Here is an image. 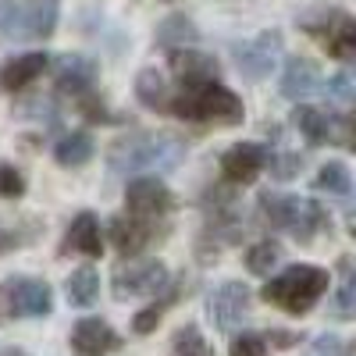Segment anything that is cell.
Segmentation results:
<instances>
[{
  "label": "cell",
  "mask_w": 356,
  "mask_h": 356,
  "mask_svg": "<svg viewBox=\"0 0 356 356\" xmlns=\"http://www.w3.org/2000/svg\"><path fill=\"white\" fill-rule=\"evenodd\" d=\"M346 267V275H342V285H339V292H335V307H332V314L339 317V321H356V264H342Z\"/></svg>",
  "instance_id": "cell-23"
},
{
  "label": "cell",
  "mask_w": 356,
  "mask_h": 356,
  "mask_svg": "<svg viewBox=\"0 0 356 356\" xmlns=\"http://www.w3.org/2000/svg\"><path fill=\"white\" fill-rule=\"evenodd\" d=\"M264 168H267V150L260 143H235L221 154V175L232 186H250Z\"/></svg>",
  "instance_id": "cell-13"
},
{
  "label": "cell",
  "mask_w": 356,
  "mask_h": 356,
  "mask_svg": "<svg viewBox=\"0 0 356 356\" xmlns=\"http://www.w3.org/2000/svg\"><path fill=\"white\" fill-rule=\"evenodd\" d=\"M89 154H93V136H89V132H68V136L57 139V146H54L57 164H65V168L86 164Z\"/></svg>",
  "instance_id": "cell-20"
},
{
  "label": "cell",
  "mask_w": 356,
  "mask_h": 356,
  "mask_svg": "<svg viewBox=\"0 0 356 356\" xmlns=\"http://www.w3.org/2000/svg\"><path fill=\"white\" fill-rule=\"evenodd\" d=\"M296 125H300V132L307 136V143H314V146L328 143V114H324V111L300 107V111H296Z\"/></svg>",
  "instance_id": "cell-24"
},
{
  "label": "cell",
  "mask_w": 356,
  "mask_h": 356,
  "mask_svg": "<svg viewBox=\"0 0 356 356\" xmlns=\"http://www.w3.org/2000/svg\"><path fill=\"white\" fill-rule=\"evenodd\" d=\"M161 114H175L182 122H196V125H239L246 111H243V100L221 82H203V86L182 89L178 97H168Z\"/></svg>",
  "instance_id": "cell-2"
},
{
  "label": "cell",
  "mask_w": 356,
  "mask_h": 356,
  "mask_svg": "<svg viewBox=\"0 0 356 356\" xmlns=\"http://www.w3.org/2000/svg\"><path fill=\"white\" fill-rule=\"evenodd\" d=\"M250 289L243 282H225L218 292H214V300H211V317L221 332H235L239 324L246 321L250 314Z\"/></svg>",
  "instance_id": "cell-14"
},
{
  "label": "cell",
  "mask_w": 356,
  "mask_h": 356,
  "mask_svg": "<svg viewBox=\"0 0 356 356\" xmlns=\"http://www.w3.org/2000/svg\"><path fill=\"white\" fill-rule=\"evenodd\" d=\"M171 296H175V289H168L157 303H150L146 310H139V314L132 317V332H136V335H150V332L157 328V324H161V314H164V307L171 303Z\"/></svg>",
  "instance_id": "cell-30"
},
{
  "label": "cell",
  "mask_w": 356,
  "mask_h": 356,
  "mask_svg": "<svg viewBox=\"0 0 356 356\" xmlns=\"http://www.w3.org/2000/svg\"><path fill=\"white\" fill-rule=\"evenodd\" d=\"M324 292H328V271L314 264H292L260 289L264 303H271L285 314H296V317L307 314Z\"/></svg>",
  "instance_id": "cell-3"
},
{
  "label": "cell",
  "mask_w": 356,
  "mask_h": 356,
  "mask_svg": "<svg viewBox=\"0 0 356 356\" xmlns=\"http://www.w3.org/2000/svg\"><path fill=\"white\" fill-rule=\"evenodd\" d=\"M278 257H282V246L271 243V239H264V243L246 250V267L253 275H271V267L278 264Z\"/></svg>",
  "instance_id": "cell-28"
},
{
  "label": "cell",
  "mask_w": 356,
  "mask_h": 356,
  "mask_svg": "<svg viewBox=\"0 0 356 356\" xmlns=\"http://www.w3.org/2000/svg\"><path fill=\"white\" fill-rule=\"evenodd\" d=\"M300 157H296V154H282L278 157V164H271V171L278 175V178H289V175H296V171H300Z\"/></svg>",
  "instance_id": "cell-35"
},
{
  "label": "cell",
  "mask_w": 356,
  "mask_h": 356,
  "mask_svg": "<svg viewBox=\"0 0 356 356\" xmlns=\"http://www.w3.org/2000/svg\"><path fill=\"white\" fill-rule=\"evenodd\" d=\"M186 157V139L168 132H129L111 143L107 161L118 175H146V171H171Z\"/></svg>",
  "instance_id": "cell-1"
},
{
  "label": "cell",
  "mask_w": 356,
  "mask_h": 356,
  "mask_svg": "<svg viewBox=\"0 0 356 356\" xmlns=\"http://www.w3.org/2000/svg\"><path fill=\"white\" fill-rule=\"evenodd\" d=\"M136 97H139L146 107L164 111V100H168V86H164L161 72H154V68H143V72H139V79H136Z\"/></svg>",
  "instance_id": "cell-22"
},
{
  "label": "cell",
  "mask_w": 356,
  "mask_h": 356,
  "mask_svg": "<svg viewBox=\"0 0 356 356\" xmlns=\"http://www.w3.org/2000/svg\"><path fill=\"white\" fill-rule=\"evenodd\" d=\"M193 25L186 22V15H175V18H168L161 29H157V43L161 47H175V50H182L186 43H193Z\"/></svg>",
  "instance_id": "cell-27"
},
{
  "label": "cell",
  "mask_w": 356,
  "mask_h": 356,
  "mask_svg": "<svg viewBox=\"0 0 356 356\" xmlns=\"http://www.w3.org/2000/svg\"><path fill=\"white\" fill-rule=\"evenodd\" d=\"M114 300H143V296H157L171 289V275L161 260H136L114 271Z\"/></svg>",
  "instance_id": "cell-6"
},
{
  "label": "cell",
  "mask_w": 356,
  "mask_h": 356,
  "mask_svg": "<svg viewBox=\"0 0 356 356\" xmlns=\"http://www.w3.org/2000/svg\"><path fill=\"white\" fill-rule=\"evenodd\" d=\"M328 93H332L335 100L356 104V65H353V68H342L339 75L328 79Z\"/></svg>",
  "instance_id": "cell-31"
},
{
  "label": "cell",
  "mask_w": 356,
  "mask_h": 356,
  "mask_svg": "<svg viewBox=\"0 0 356 356\" xmlns=\"http://www.w3.org/2000/svg\"><path fill=\"white\" fill-rule=\"evenodd\" d=\"M54 86L61 97H86L97 86V61L86 54H61L54 61Z\"/></svg>",
  "instance_id": "cell-11"
},
{
  "label": "cell",
  "mask_w": 356,
  "mask_h": 356,
  "mask_svg": "<svg viewBox=\"0 0 356 356\" xmlns=\"http://www.w3.org/2000/svg\"><path fill=\"white\" fill-rule=\"evenodd\" d=\"M232 57H235V65H239V72L246 79H267L275 72L278 57H282V36L278 33H260L246 43H235Z\"/></svg>",
  "instance_id": "cell-10"
},
{
  "label": "cell",
  "mask_w": 356,
  "mask_h": 356,
  "mask_svg": "<svg viewBox=\"0 0 356 356\" xmlns=\"http://www.w3.org/2000/svg\"><path fill=\"white\" fill-rule=\"evenodd\" d=\"M317 82H321V68L310 61V57H292V61L285 65V72H282V93L289 100H303L317 89Z\"/></svg>",
  "instance_id": "cell-19"
},
{
  "label": "cell",
  "mask_w": 356,
  "mask_h": 356,
  "mask_svg": "<svg viewBox=\"0 0 356 356\" xmlns=\"http://www.w3.org/2000/svg\"><path fill=\"white\" fill-rule=\"evenodd\" d=\"M314 189L335 193V196H349V193H353V178H349L346 164H339V161H328V164H324V168L317 171V182H314Z\"/></svg>",
  "instance_id": "cell-25"
},
{
  "label": "cell",
  "mask_w": 356,
  "mask_h": 356,
  "mask_svg": "<svg viewBox=\"0 0 356 356\" xmlns=\"http://www.w3.org/2000/svg\"><path fill=\"white\" fill-rule=\"evenodd\" d=\"M125 211L136 214V218H150V221H164L171 211H175V196L171 189L161 182V178H150V175H139L129 182L125 189Z\"/></svg>",
  "instance_id": "cell-9"
},
{
  "label": "cell",
  "mask_w": 356,
  "mask_h": 356,
  "mask_svg": "<svg viewBox=\"0 0 356 356\" xmlns=\"http://www.w3.org/2000/svg\"><path fill=\"white\" fill-rule=\"evenodd\" d=\"M50 307V285L40 278H11L0 285V317H47Z\"/></svg>",
  "instance_id": "cell-7"
},
{
  "label": "cell",
  "mask_w": 356,
  "mask_h": 356,
  "mask_svg": "<svg viewBox=\"0 0 356 356\" xmlns=\"http://www.w3.org/2000/svg\"><path fill=\"white\" fill-rule=\"evenodd\" d=\"M164 235V225L150 221V218H136V214H118L111 221V243L118 246V253L122 257H136L139 250H146L154 239H161Z\"/></svg>",
  "instance_id": "cell-12"
},
{
  "label": "cell",
  "mask_w": 356,
  "mask_h": 356,
  "mask_svg": "<svg viewBox=\"0 0 356 356\" xmlns=\"http://www.w3.org/2000/svg\"><path fill=\"white\" fill-rule=\"evenodd\" d=\"M171 356H211V346H207V339L196 324H186L171 339Z\"/></svg>",
  "instance_id": "cell-26"
},
{
  "label": "cell",
  "mask_w": 356,
  "mask_h": 356,
  "mask_svg": "<svg viewBox=\"0 0 356 356\" xmlns=\"http://www.w3.org/2000/svg\"><path fill=\"white\" fill-rule=\"evenodd\" d=\"M22 193H25L22 171L11 168V164H0V196H4V200H18Z\"/></svg>",
  "instance_id": "cell-33"
},
{
  "label": "cell",
  "mask_w": 356,
  "mask_h": 356,
  "mask_svg": "<svg viewBox=\"0 0 356 356\" xmlns=\"http://www.w3.org/2000/svg\"><path fill=\"white\" fill-rule=\"evenodd\" d=\"M264 207V214L267 221H271L275 228L289 232L292 239H300V243H310L317 239V235L328 228V214H324V207L317 200H307V196H264L260 200Z\"/></svg>",
  "instance_id": "cell-4"
},
{
  "label": "cell",
  "mask_w": 356,
  "mask_h": 356,
  "mask_svg": "<svg viewBox=\"0 0 356 356\" xmlns=\"http://www.w3.org/2000/svg\"><path fill=\"white\" fill-rule=\"evenodd\" d=\"M328 143L346 146V150H356V111L342 114V118L328 114Z\"/></svg>",
  "instance_id": "cell-29"
},
{
  "label": "cell",
  "mask_w": 356,
  "mask_h": 356,
  "mask_svg": "<svg viewBox=\"0 0 356 356\" xmlns=\"http://www.w3.org/2000/svg\"><path fill=\"white\" fill-rule=\"evenodd\" d=\"M0 356H25V353H0Z\"/></svg>",
  "instance_id": "cell-36"
},
{
  "label": "cell",
  "mask_w": 356,
  "mask_h": 356,
  "mask_svg": "<svg viewBox=\"0 0 356 356\" xmlns=\"http://www.w3.org/2000/svg\"><path fill=\"white\" fill-rule=\"evenodd\" d=\"M307 33L339 61H356V18L346 11H324L314 22H303Z\"/></svg>",
  "instance_id": "cell-8"
},
{
  "label": "cell",
  "mask_w": 356,
  "mask_h": 356,
  "mask_svg": "<svg viewBox=\"0 0 356 356\" xmlns=\"http://www.w3.org/2000/svg\"><path fill=\"white\" fill-rule=\"evenodd\" d=\"M228 356H267V339L257 335V332H243V335L232 339Z\"/></svg>",
  "instance_id": "cell-32"
},
{
  "label": "cell",
  "mask_w": 356,
  "mask_h": 356,
  "mask_svg": "<svg viewBox=\"0 0 356 356\" xmlns=\"http://www.w3.org/2000/svg\"><path fill=\"white\" fill-rule=\"evenodd\" d=\"M50 65V57L43 50L36 54H22V57H11V61L0 68V89L4 93H22L25 86H33Z\"/></svg>",
  "instance_id": "cell-17"
},
{
  "label": "cell",
  "mask_w": 356,
  "mask_h": 356,
  "mask_svg": "<svg viewBox=\"0 0 356 356\" xmlns=\"http://www.w3.org/2000/svg\"><path fill=\"white\" fill-rule=\"evenodd\" d=\"M61 0H0V36L4 40H50L57 29Z\"/></svg>",
  "instance_id": "cell-5"
},
{
  "label": "cell",
  "mask_w": 356,
  "mask_h": 356,
  "mask_svg": "<svg viewBox=\"0 0 356 356\" xmlns=\"http://www.w3.org/2000/svg\"><path fill=\"white\" fill-rule=\"evenodd\" d=\"M97 296H100V275L93 271V267H79V271L68 278L72 307H89V303H97Z\"/></svg>",
  "instance_id": "cell-21"
},
{
  "label": "cell",
  "mask_w": 356,
  "mask_h": 356,
  "mask_svg": "<svg viewBox=\"0 0 356 356\" xmlns=\"http://www.w3.org/2000/svg\"><path fill=\"white\" fill-rule=\"evenodd\" d=\"M118 346H122L118 342V332L100 317H86L72 328V353L75 356H107Z\"/></svg>",
  "instance_id": "cell-15"
},
{
  "label": "cell",
  "mask_w": 356,
  "mask_h": 356,
  "mask_svg": "<svg viewBox=\"0 0 356 356\" xmlns=\"http://www.w3.org/2000/svg\"><path fill=\"white\" fill-rule=\"evenodd\" d=\"M171 72L178 79L182 89H193V86H203V82H218V61L203 50H171Z\"/></svg>",
  "instance_id": "cell-16"
},
{
  "label": "cell",
  "mask_w": 356,
  "mask_h": 356,
  "mask_svg": "<svg viewBox=\"0 0 356 356\" xmlns=\"http://www.w3.org/2000/svg\"><path fill=\"white\" fill-rule=\"evenodd\" d=\"M65 253H82V257H100L104 253V232H100V218L93 211L75 214V221L65 235Z\"/></svg>",
  "instance_id": "cell-18"
},
{
  "label": "cell",
  "mask_w": 356,
  "mask_h": 356,
  "mask_svg": "<svg viewBox=\"0 0 356 356\" xmlns=\"http://www.w3.org/2000/svg\"><path fill=\"white\" fill-rule=\"evenodd\" d=\"M310 356H349V346L335 335H321L314 346H310Z\"/></svg>",
  "instance_id": "cell-34"
}]
</instances>
